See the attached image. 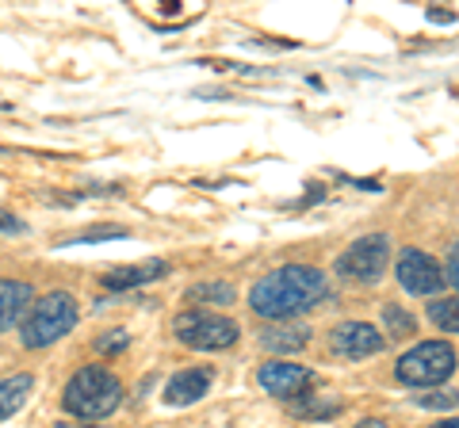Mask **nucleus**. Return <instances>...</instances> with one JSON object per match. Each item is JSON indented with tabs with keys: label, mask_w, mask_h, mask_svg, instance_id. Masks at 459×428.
<instances>
[{
	"label": "nucleus",
	"mask_w": 459,
	"mask_h": 428,
	"mask_svg": "<svg viewBox=\"0 0 459 428\" xmlns=\"http://www.w3.org/2000/svg\"><path fill=\"white\" fill-rule=\"evenodd\" d=\"M329 295V283L322 268L314 264H283L276 272L253 283L249 291V310L264 321H291L307 313Z\"/></svg>",
	"instance_id": "1"
},
{
	"label": "nucleus",
	"mask_w": 459,
	"mask_h": 428,
	"mask_svg": "<svg viewBox=\"0 0 459 428\" xmlns=\"http://www.w3.org/2000/svg\"><path fill=\"white\" fill-rule=\"evenodd\" d=\"M119 406H123V382L100 364L81 367L62 390V409L74 421H84V424L108 421Z\"/></svg>",
	"instance_id": "2"
},
{
	"label": "nucleus",
	"mask_w": 459,
	"mask_h": 428,
	"mask_svg": "<svg viewBox=\"0 0 459 428\" xmlns=\"http://www.w3.org/2000/svg\"><path fill=\"white\" fill-rule=\"evenodd\" d=\"M77 298L69 291H50L35 298L31 306H27V313L20 318V340L23 348H50L57 345L62 337H69L77 330Z\"/></svg>",
	"instance_id": "3"
},
{
	"label": "nucleus",
	"mask_w": 459,
	"mask_h": 428,
	"mask_svg": "<svg viewBox=\"0 0 459 428\" xmlns=\"http://www.w3.org/2000/svg\"><path fill=\"white\" fill-rule=\"evenodd\" d=\"M455 375V348L452 340H421L410 352L398 355L394 364V379L402 387L413 390H429V387H444Z\"/></svg>",
	"instance_id": "4"
},
{
	"label": "nucleus",
	"mask_w": 459,
	"mask_h": 428,
	"mask_svg": "<svg viewBox=\"0 0 459 428\" xmlns=\"http://www.w3.org/2000/svg\"><path fill=\"white\" fill-rule=\"evenodd\" d=\"M172 333L180 345H188L195 352H226L238 345L241 325L226 313H211V310H184L172 318Z\"/></svg>",
	"instance_id": "5"
},
{
	"label": "nucleus",
	"mask_w": 459,
	"mask_h": 428,
	"mask_svg": "<svg viewBox=\"0 0 459 428\" xmlns=\"http://www.w3.org/2000/svg\"><path fill=\"white\" fill-rule=\"evenodd\" d=\"M386 264H391V237L386 234H364L333 261V272L341 279H349V283H379Z\"/></svg>",
	"instance_id": "6"
},
{
	"label": "nucleus",
	"mask_w": 459,
	"mask_h": 428,
	"mask_svg": "<svg viewBox=\"0 0 459 428\" xmlns=\"http://www.w3.org/2000/svg\"><path fill=\"white\" fill-rule=\"evenodd\" d=\"M394 276L402 283V291L421 298V295H440L444 291V276H440V264L433 261L429 253L421 249H402L398 261H394Z\"/></svg>",
	"instance_id": "7"
},
{
	"label": "nucleus",
	"mask_w": 459,
	"mask_h": 428,
	"mask_svg": "<svg viewBox=\"0 0 459 428\" xmlns=\"http://www.w3.org/2000/svg\"><path fill=\"white\" fill-rule=\"evenodd\" d=\"M325 340L337 360H368V355H379L386 348L383 333L368 321H337Z\"/></svg>",
	"instance_id": "8"
},
{
	"label": "nucleus",
	"mask_w": 459,
	"mask_h": 428,
	"mask_svg": "<svg viewBox=\"0 0 459 428\" xmlns=\"http://www.w3.org/2000/svg\"><path fill=\"white\" fill-rule=\"evenodd\" d=\"M256 382L261 390H268L272 398H299L314 387V371L303 367V364H291V360H268L256 367Z\"/></svg>",
	"instance_id": "9"
},
{
	"label": "nucleus",
	"mask_w": 459,
	"mask_h": 428,
	"mask_svg": "<svg viewBox=\"0 0 459 428\" xmlns=\"http://www.w3.org/2000/svg\"><path fill=\"white\" fill-rule=\"evenodd\" d=\"M172 272L169 261H161V256H150V261H138V264H115L108 268L104 276H100V283H104L108 291L115 295H126V291H138V287H150V283L165 279Z\"/></svg>",
	"instance_id": "10"
},
{
	"label": "nucleus",
	"mask_w": 459,
	"mask_h": 428,
	"mask_svg": "<svg viewBox=\"0 0 459 428\" xmlns=\"http://www.w3.org/2000/svg\"><path fill=\"white\" fill-rule=\"evenodd\" d=\"M211 382H214V367H184V371H177V375L165 382V406H172V409L195 406L199 398L211 390Z\"/></svg>",
	"instance_id": "11"
},
{
	"label": "nucleus",
	"mask_w": 459,
	"mask_h": 428,
	"mask_svg": "<svg viewBox=\"0 0 459 428\" xmlns=\"http://www.w3.org/2000/svg\"><path fill=\"white\" fill-rule=\"evenodd\" d=\"M256 340H261L264 352L291 360V355L310 348V325H303V321H280V325H268V330H261V337H256Z\"/></svg>",
	"instance_id": "12"
},
{
	"label": "nucleus",
	"mask_w": 459,
	"mask_h": 428,
	"mask_svg": "<svg viewBox=\"0 0 459 428\" xmlns=\"http://www.w3.org/2000/svg\"><path fill=\"white\" fill-rule=\"evenodd\" d=\"M35 303V291H31V283H23V279H0V333L12 330L27 306Z\"/></svg>",
	"instance_id": "13"
},
{
	"label": "nucleus",
	"mask_w": 459,
	"mask_h": 428,
	"mask_svg": "<svg viewBox=\"0 0 459 428\" xmlns=\"http://www.w3.org/2000/svg\"><path fill=\"white\" fill-rule=\"evenodd\" d=\"M287 413L299 421H333L344 413V402L333 394H299V398H287Z\"/></svg>",
	"instance_id": "14"
},
{
	"label": "nucleus",
	"mask_w": 459,
	"mask_h": 428,
	"mask_svg": "<svg viewBox=\"0 0 459 428\" xmlns=\"http://www.w3.org/2000/svg\"><path fill=\"white\" fill-rule=\"evenodd\" d=\"M31 390H35V375H27V371L0 379V424H4L8 417H16V413L27 406Z\"/></svg>",
	"instance_id": "15"
},
{
	"label": "nucleus",
	"mask_w": 459,
	"mask_h": 428,
	"mask_svg": "<svg viewBox=\"0 0 459 428\" xmlns=\"http://www.w3.org/2000/svg\"><path fill=\"white\" fill-rule=\"evenodd\" d=\"M418 333V318L410 310H402L394 303L383 306V340H410Z\"/></svg>",
	"instance_id": "16"
},
{
	"label": "nucleus",
	"mask_w": 459,
	"mask_h": 428,
	"mask_svg": "<svg viewBox=\"0 0 459 428\" xmlns=\"http://www.w3.org/2000/svg\"><path fill=\"white\" fill-rule=\"evenodd\" d=\"M188 303H199V306H230L234 303V287L226 279H211V283H195L188 287Z\"/></svg>",
	"instance_id": "17"
},
{
	"label": "nucleus",
	"mask_w": 459,
	"mask_h": 428,
	"mask_svg": "<svg viewBox=\"0 0 459 428\" xmlns=\"http://www.w3.org/2000/svg\"><path fill=\"white\" fill-rule=\"evenodd\" d=\"M131 237V230L126 226H89V230L81 234H69L57 241V249H69V245H96V241H126Z\"/></svg>",
	"instance_id": "18"
},
{
	"label": "nucleus",
	"mask_w": 459,
	"mask_h": 428,
	"mask_svg": "<svg viewBox=\"0 0 459 428\" xmlns=\"http://www.w3.org/2000/svg\"><path fill=\"white\" fill-rule=\"evenodd\" d=\"M429 321H433L437 330H444L448 337H455V330H459V318H455V295L437 298V303L429 306Z\"/></svg>",
	"instance_id": "19"
},
{
	"label": "nucleus",
	"mask_w": 459,
	"mask_h": 428,
	"mask_svg": "<svg viewBox=\"0 0 459 428\" xmlns=\"http://www.w3.org/2000/svg\"><path fill=\"white\" fill-rule=\"evenodd\" d=\"M126 348H131V333H126V330H108V333L96 337V352L100 355H119Z\"/></svg>",
	"instance_id": "20"
},
{
	"label": "nucleus",
	"mask_w": 459,
	"mask_h": 428,
	"mask_svg": "<svg viewBox=\"0 0 459 428\" xmlns=\"http://www.w3.org/2000/svg\"><path fill=\"white\" fill-rule=\"evenodd\" d=\"M413 402H418L421 409H455V394L448 390V394H418V398H413Z\"/></svg>",
	"instance_id": "21"
},
{
	"label": "nucleus",
	"mask_w": 459,
	"mask_h": 428,
	"mask_svg": "<svg viewBox=\"0 0 459 428\" xmlns=\"http://www.w3.org/2000/svg\"><path fill=\"white\" fill-rule=\"evenodd\" d=\"M0 234L23 237V234H27V222H23V218H16V214H12V210H4V207H0Z\"/></svg>",
	"instance_id": "22"
},
{
	"label": "nucleus",
	"mask_w": 459,
	"mask_h": 428,
	"mask_svg": "<svg viewBox=\"0 0 459 428\" xmlns=\"http://www.w3.org/2000/svg\"><path fill=\"white\" fill-rule=\"evenodd\" d=\"M444 283H448V287H455V283H459V253H455V245L448 249V268H444Z\"/></svg>",
	"instance_id": "23"
},
{
	"label": "nucleus",
	"mask_w": 459,
	"mask_h": 428,
	"mask_svg": "<svg viewBox=\"0 0 459 428\" xmlns=\"http://www.w3.org/2000/svg\"><path fill=\"white\" fill-rule=\"evenodd\" d=\"M429 20H433V23H452L455 16H452V12H440V8H429Z\"/></svg>",
	"instance_id": "24"
},
{
	"label": "nucleus",
	"mask_w": 459,
	"mask_h": 428,
	"mask_svg": "<svg viewBox=\"0 0 459 428\" xmlns=\"http://www.w3.org/2000/svg\"><path fill=\"white\" fill-rule=\"evenodd\" d=\"M352 428H391L386 421H379V417H364L360 424H352Z\"/></svg>",
	"instance_id": "25"
},
{
	"label": "nucleus",
	"mask_w": 459,
	"mask_h": 428,
	"mask_svg": "<svg viewBox=\"0 0 459 428\" xmlns=\"http://www.w3.org/2000/svg\"><path fill=\"white\" fill-rule=\"evenodd\" d=\"M54 428H108V424H84V421H62V424H54Z\"/></svg>",
	"instance_id": "26"
},
{
	"label": "nucleus",
	"mask_w": 459,
	"mask_h": 428,
	"mask_svg": "<svg viewBox=\"0 0 459 428\" xmlns=\"http://www.w3.org/2000/svg\"><path fill=\"white\" fill-rule=\"evenodd\" d=\"M429 428H459V424H455V417H448V421H437V424H429Z\"/></svg>",
	"instance_id": "27"
},
{
	"label": "nucleus",
	"mask_w": 459,
	"mask_h": 428,
	"mask_svg": "<svg viewBox=\"0 0 459 428\" xmlns=\"http://www.w3.org/2000/svg\"><path fill=\"white\" fill-rule=\"evenodd\" d=\"M20 150H12V146H0V157H16Z\"/></svg>",
	"instance_id": "28"
}]
</instances>
